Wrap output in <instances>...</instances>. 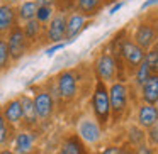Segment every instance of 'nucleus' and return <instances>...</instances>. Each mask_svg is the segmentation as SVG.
<instances>
[{
	"label": "nucleus",
	"mask_w": 158,
	"mask_h": 154,
	"mask_svg": "<svg viewBox=\"0 0 158 154\" xmlns=\"http://www.w3.org/2000/svg\"><path fill=\"white\" fill-rule=\"evenodd\" d=\"M55 88L58 93V103H72L82 92V71L80 68H65L55 76Z\"/></svg>",
	"instance_id": "f257e3e1"
},
{
	"label": "nucleus",
	"mask_w": 158,
	"mask_h": 154,
	"mask_svg": "<svg viewBox=\"0 0 158 154\" xmlns=\"http://www.w3.org/2000/svg\"><path fill=\"white\" fill-rule=\"evenodd\" d=\"M156 17H158V10H151V12H148V14L141 15V17L134 22L133 32L129 34V38L133 39V42L139 46L144 53L158 41Z\"/></svg>",
	"instance_id": "f03ea898"
},
{
	"label": "nucleus",
	"mask_w": 158,
	"mask_h": 154,
	"mask_svg": "<svg viewBox=\"0 0 158 154\" xmlns=\"http://www.w3.org/2000/svg\"><path fill=\"white\" fill-rule=\"evenodd\" d=\"M94 119L102 129H107L110 124V102H109V85L102 80H94L92 98H90Z\"/></svg>",
	"instance_id": "7ed1b4c3"
},
{
	"label": "nucleus",
	"mask_w": 158,
	"mask_h": 154,
	"mask_svg": "<svg viewBox=\"0 0 158 154\" xmlns=\"http://www.w3.org/2000/svg\"><path fill=\"white\" fill-rule=\"evenodd\" d=\"M131 86L126 81H114L109 85V102H110V120L114 124L123 122L129 112Z\"/></svg>",
	"instance_id": "20e7f679"
},
{
	"label": "nucleus",
	"mask_w": 158,
	"mask_h": 154,
	"mask_svg": "<svg viewBox=\"0 0 158 154\" xmlns=\"http://www.w3.org/2000/svg\"><path fill=\"white\" fill-rule=\"evenodd\" d=\"M92 73L97 80H102L107 85H110L114 81H119V68H117V63L114 59V56L107 49H102L95 56V59L92 63Z\"/></svg>",
	"instance_id": "39448f33"
},
{
	"label": "nucleus",
	"mask_w": 158,
	"mask_h": 154,
	"mask_svg": "<svg viewBox=\"0 0 158 154\" xmlns=\"http://www.w3.org/2000/svg\"><path fill=\"white\" fill-rule=\"evenodd\" d=\"M32 92H34L32 93V102H34V109H36L39 125L51 122L53 115L56 112V102L53 98V95L48 92V88L44 85L32 86Z\"/></svg>",
	"instance_id": "423d86ee"
},
{
	"label": "nucleus",
	"mask_w": 158,
	"mask_h": 154,
	"mask_svg": "<svg viewBox=\"0 0 158 154\" xmlns=\"http://www.w3.org/2000/svg\"><path fill=\"white\" fill-rule=\"evenodd\" d=\"M5 42H7V48H9V54H10L12 63H17L31 51V44L29 41L26 39L24 31H22L21 24L15 26L7 36H5Z\"/></svg>",
	"instance_id": "0eeeda50"
},
{
	"label": "nucleus",
	"mask_w": 158,
	"mask_h": 154,
	"mask_svg": "<svg viewBox=\"0 0 158 154\" xmlns=\"http://www.w3.org/2000/svg\"><path fill=\"white\" fill-rule=\"evenodd\" d=\"M75 134L82 139V142L89 146H97L104 137V129L97 124L94 117H82L77 122V130Z\"/></svg>",
	"instance_id": "6e6552de"
},
{
	"label": "nucleus",
	"mask_w": 158,
	"mask_h": 154,
	"mask_svg": "<svg viewBox=\"0 0 158 154\" xmlns=\"http://www.w3.org/2000/svg\"><path fill=\"white\" fill-rule=\"evenodd\" d=\"M66 19H68V12H55L53 19L44 27V44H60L66 41Z\"/></svg>",
	"instance_id": "1a4fd4ad"
},
{
	"label": "nucleus",
	"mask_w": 158,
	"mask_h": 154,
	"mask_svg": "<svg viewBox=\"0 0 158 154\" xmlns=\"http://www.w3.org/2000/svg\"><path fill=\"white\" fill-rule=\"evenodd\" d=\"M38 139H39V132L38 130H29V129H17L12 139V147L15 154H29L32 151L38 149Z\"/></svg>",
	"instance_id": "9d476101"
},
{
	"label": "nucleus",
	"mask_w": 158,
	"mask_h": 154,
	"mask_svg": "<svg viewBox=\"0 0 158 154\" xmlns=\"http://www.w3.org/2000/svg\"><path fill=\"white\" fill-rule=\"evenodd\" d=\"M19 100H21V105H22V125H21V129L36 130L39 127V120H38V115H36L32 97L27 95V93H21Z\"/></svg>",
	"instance_id": "9b49d317"
},
{
	"label": "nucleus",
	"mask_w": 158,
	"mask_h": 154,
	"mask_svg": "<svg viewBox=\"0 0 158 154\" xmlns=\"http://www.w3.org/2000/svg\"><path fill=\"white\" fill-rule=\"evenodd\" d=\"M134 124L139 125L141 129L148 130L158 124V112L155 109V105H148V103H138L136 112H134Z\"/></svg>",
	"instance_id": "f8f14e48"
},
{
	"label": "nucleus",
	"mask_w": 158,
	"mask_h": 154,
	"mask_svg": "<svg viewBox=\"0 0 158 154\" xmlns=\"http://www.w3.org/2000/svg\"><path fill=\"white\" fill-rule=\"evenodd\" d=\"M90 22H92L90 19L83 17L78 12H75V10L68 12V19H66V41L72 42L73 39H77L82 34V31L87 29V26Z\"/></svg>",
	"instance_id": "ddd939ff"
},
{
	"label": "nucleus",
	"mask_w": 158,
	"mask_h": 154,
	"mask_svg": "<svg viewBox=\"0 0 158 154\" xmlns=\"http://www.w3.org/2000/svg\"><path fill=\"white\" fill-rule=\"evenodd\" d=\"M2 107V113H4L5 120L10 124L14 129H21L22 125V105L19 97H14V98L7 100Z\"/></svg>",
	"instance_id": "4468645a"
},
{
	"label": "nucleus",
	"mask_w": 158,
	"mask_h": 154,
	"mask_svg": "<svg viewBox=\"0 0 158 154\" xmlns=\"http://www.w3.org/2000/svg\"><path fill=\"white\" fill-rule=\"evenodd\" d=\"M15 26H19L15 7L0 2V38H5Z\"/></svg>",
	"instance_id": "2eb2a0df"
},
{
	"label": "nucleus",
	"mask_w": 158,
	"mask_h": 154,
	"mask_svg": "<svg viewBox=\"0 0 158 154\" xmlns=\"http://www.w3.org/2000/svg\"><path fill=\"white\" fill-rule=\"evenodd\" d=\"M58 154H90V151L75 132H70L60 142Z\"/></svg>",
	"instance_id": "dca6fc26"
},
{
	"label": "nucleus",
	"mask_w": 158,
	"mask_h": 154,
	"mask_svg": "<svg viewBox=\"0 0 158 154\" xmlns=\"http://www.w3.org/2000/svg\"><path fill=\"white\" fill-rule=\"evenodd\" d=\"M22 31H24L26 39L29 41L31 48H36V46L44 44V26H41L36 19L26 22V24L21 26Z\"/></svg>",
	"instance_id": "f3484780"
},
{
	"label": "nucleus",
	"mask_w": 158,
	"mask_h": 154,
	"mask_svg": "<svg viewBox=\"0 0 158 154\" xmlns=\"http://www.w3.org/2000/svg\"><path fill=\"white\" fill-rule=\"evenodd\" d=\"M104 7H106V5H104L102 0H75L72 10L78 12L83 17L92 21L94 17H97V15L104 10Z\"/></svg>",
	"instance_id": "a211bd4d"
},
{
	"label": "nucleus",
	"mask_w": 158,
	"mask_h": 154,
	"mask_svg": "<svg viewBox=\"0 0 158 154\" xmlns=\"http://www.w3.org/2000/svg\"><path fill=\"white\" fill-rule=\"evenodd\" d=\"M139 93V102L148 103V105H155L158 100V75H151L146 81L141 85L138 90Z\"/></svg>",
	"instance_id": "6ab92c4d"
},
{
	"label": "nucleus",
	"mask_w": 158,
	"mask_h": 154,
	"mask_svg": "<svg viewBox=\"0 0 158 154\" xmlns=\"http://www.w3.org/2000/svg\"><path fill=\"white\" fill-rule=\"evenodd\" d=\"M15 12H17V21L19 24H26V22L36 19V12H38V5L34 0H22L15 5Z\"/></svg>",
	"instance_id": "aec40b11"
},
{
	"label": "nucleus",
	"mask_w": 158,
	"mask_h": 154,
	"mask_svg": "<svg viewBox=\"0 0 158 154\" xmlns=\"http://www.w3.org/2000/svg\"><path fill=\"white\" fill-rule=\"evenodd\" d=\"M14 127L5 120L4 113H2V107H0V147H9L14 139V134H15Z\"/></svg>",
	"instance_id": "412c9836"
},
{
	"label": "nucleus",
	"mask_w": 158,
	"mask_h": 154,
	"mask_svg": "<svg viewBox=\"0 0 158 154\" xmlns=\"http://www.w3.org/2000/svg\"><path fill=\"white\" fill-rule=\"evenodd\" d=\"M126 142L129 144V146H133V147H136V146H139V144L146 142V130L141 129L139 125H136V124H131V125L127 127Z\"/></svg>",
	"instance_id": "4be33fe9"
},
{
	"label": "nucleus",
	"mask_w": 158,
	"mask_h": 154,
	"mask_svg": "<svg viewBox=\"0 0 158 154\" xmlns=\"http://www.w3.org/2000/svg\"><path fill=\"white\" fill-rule=\"evenodd\" d=\"M144 63L148 65L151 75H158V41L146 51V54H144Z\"/></svg>",
	"instance_id": "5701e85b"
},
{
	"label": "nucleus",
	"mask_w": 158,
	"mask_h": 154,
	"mask_svg": "<svg viewBox=\"0 0 158 154\" xmlns=\"http://www.w3.org/2000/svg\"><path fill=\"white\" fill-rule=\"evenodd\" d=\"M150 76H151V71H150V68H148V65L143 61L139 66H138L136 71L133 73V85L136 86L138 90H139V88H141V85H143V83L146 81V80L150 78Z\"/></svg>",
	"instance_id": "b1692460"
},
{
	"label": "nucleus",
	"mask_w": 158,
	"mask_h": 154,
	"mask_svg": "<svg viewBox=\"0 0 158 154\" xmlns=\"http://www.w3.org/2000/svg\"><path fill=\"white\" fill-rule=\"evenodd\" d=\"M10 66H12V59L10 54H9L7 42H5V38H0V75L5 73Z\"/></svg>",
	"instance_id": "393cba45"
},
{
	"label": "nucleus",
	"mask_w": 158,
	"mask_h": 154,
	"mask_svg": "<svg viewBox=\"0 0 158 154\" xmlns=\"http://www.w3.org/2000/svg\"><path fill=\"white\" fill-rule=\"evenodd\" d=\"M56 12V7H38V12H36V21L41 26H48V22L53 19Z\"/></svg>",
	"instance_id": "a878e982"
},
{
	"label": "nucleus",
	"mask_w": 158,
	"mask_h": 154,
	"mask_svg": "<svg viewBox=\"0 0 158 154\" xmlns=\"http://www.w3.org/2000/svg\"><path fill=\"white\" fill-rule=\"evenodd\" d=\"M146 144H150L153 149H158V124L146 130Z\"/></svg>",
	"instance_id": "bb28decb"
},
{
	"label": "nucleus",
	"mask_w": 158,
	"mask_h": 154,
	"mask_svg": "<svg viewBox=\"0 0 158 154\" xmlns=\"http://www.w3.org/2000/svg\"><path fill=\"white\" fill-rule=\"evenodd\" d=\"M134 154H156V149H153L150 144L143 142V144L134 147Z\"/></svg>",
	"instance_id": "cd10ccee"
},
{
	"label": "nucleus",
	"mask_w": 158,
	"mask_h": 154,
	"mask_svg": "<svg viewBox=\"0 0 158 154\" xmlns=\"http://www.w3.org/2000/svg\"><path fill=\"white\" fill-rule=\"evenodd\" d=\"M73 4L75 0H56V10H63V12H68V9H73Z\"/></svg>",
	"instance_id": "c85d7f7f"
},
{
	"label": "nucleus",
	"mask_w": 158,
	"mask_h": 154,
	"mask_svg": "<svg viewBox=\"0 0 158 154\" xmlns=\"http://www.w3.org/2000/svg\"><path fill=\"white\" fill-rule=\"evenodd\" d=\"M97 154H119V144H107Z\"/></svg>",
	"instance_id": "c756f323"
},
{
	"label": "nucleus",
	"mask_w": 158,
	"mask_h": 154,
	"mask_svg": "<svg viewBox=\"0 0 158 154\" xmlns=\"http://www.w3.org/2000/svg\"><path fill=\"white\" fill-rule=\"evenodd\" d=\"M119 154H134V147L129 146L127 142L119 144Z\"/></svg>",
	"instance_id": "7c9ffc66"
},
{
	"label": "nucleus",
	"mask_w": 158,
	"mask_h": 154,
	"mask_svg": "<svg viewBox=\"0 0 158 154\" xmlns=\"http://www.w3.org/2000/svg\"><path fill=\"white\" fill-rule=\"evenodd\" d=\"M38 7H56V0H34Z\"/></svg>",
	"instance_id": "2f4dec72"
},
{
	"label": "nucleus",
	"mask_w": 158,
	"mask_h": 154,
	"mask_svg": "<svg viewBox=\"0 0 158 154\" xmlns=\"http://www.w3.org/2000/svg\"><path fill=\"white\" fill-rule=\"evenodd\" d=\"M63 48H65V42H60V44H53L51 48L46 49V54H48V56H53L56 51H60V49H63Z\"/></svg>",
	"instance_id": "473e14b6"
},
{
	"label": "nucleus",
	"mask_w": 158,
	"mask_h": 154,
	"mask_svg": "<svg viewBox=\"0 0 158 154\" xmlns=\"http://www.w3.org/2000/svg\"><path fill=\"white\" fill-rule=\"evenodd\" d=\"M158 4V0H146V2H144L143 5H141V9H148V7H153V5H156Z\"/></svg>",
	"instance_id": "72a5a7b5"
},
{
	"label": "nucleus",
	"mask_w": 158,
	"mask_h": 154,
	"mask_svg": "<svg viewBox=\"0 0 158 154\" xmlns=\"http://www.w3.org/2000/svg\"><path fill=\"white\" fill-rule=\"evenodd\" d=\"M0 154H15L10 147H0Z\"/></svg>",
	"instance_id": "f704fd0d"
},
{
	"label": "nucleus",
	"mask_w": 158,
	"mask_h": 154,
	"mask_svg": "<svg viewBox=\"0 0 158 154\" xmlns=\"http://www.w3.org/2000/svg\"><path fill=\"white\" fill-rule=\"evenodd\" d=\"M0 2H4V4H9V5H17L19 2H22V0H0Z\"/></svg>",
	"instance_id": "c9c22d12"
},
{
	"label": "nucleus",
	"mask_w": 158,
	"mask_h": 154,
	"mask_svg": "<svg viewBox=\"0 0 158 154\" xmlns=\"http://www.w3.org/2000/svg\"><path fill=\"white\" fill-rule=\"evenodd\" d=\"M121 7H123V2H119V4H116V5H114V7L110 9V12H109V14H116V12L119 10Z\"/></svg>",
	"instance_id": "e433bc0d"
},
{
	"label": "nucleus",
	"mask_w": 158,
	"mask_h": 154,
	"mask_svg": "<svg viewBox=\"0 0 158 154\" xmlns=\"http://www.w3.org/2000/svg\"><path fill=\"white\" fill-rule=\"evenodd\" d=\"M29 154H43V152L39 149H36V151H32V152H29Z\"/></svg>",
	"instance_id": "4c0bfd02"
},
{
	"label": "nucleus",
	"mask_w": 158,
	"mask_h": 154,
	"mask_svg": "<svg viewBox=\"0 0 158 154\" xmlns=\"http://www.w3.org/2000/svg\"><path fill=\"white\" fill-rule=\"evenodd\" d=\"M102 2H104V5H107L109 2H112V0H102Z\"/></svg>",
	"instance_id": "58836bf2"
},
{
	"label": "nucleus",
	"mask_w": 158,
	"mask_h": 154,
	"mask_svg": "<svg viewBox=\"0 0 158 154\" xmlns=\"http://www.w3.org/2000/svg\"><path fill=\"white\" fill-rule=\"evenodd\" d=\"M155 109H156V112H158V100H156V103H155Z\"/></svg>",
	"instance_id": "ea45409f"
},
{
	"label": "nucleus",
	"mask_w": 158,
	"mask_h": 154,
	"mask_svg": "<svg viewBox=\"0 0 158 154\" xmlns=\"http://www.w3.org/2000/svg\"><path fill=\"white\" fill-rule=\"evenodd\" d=\"M156 34H158V17H156Z\"/></svg>",
	"instance_id": "a19ab883"
}]
</instances>
